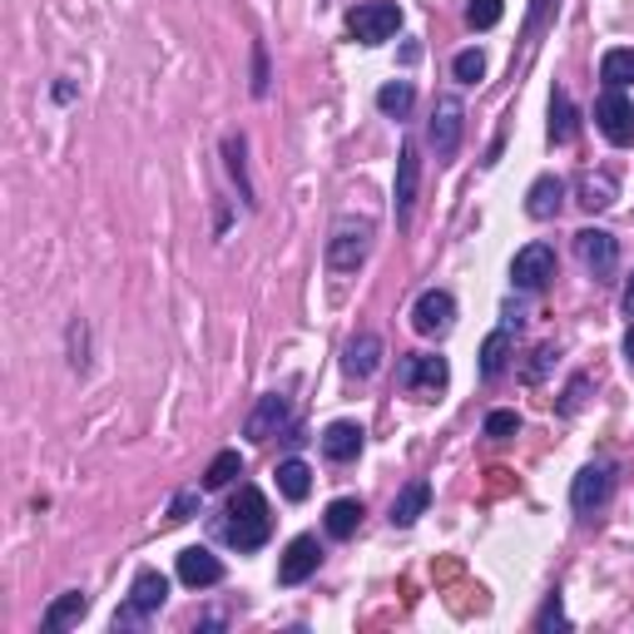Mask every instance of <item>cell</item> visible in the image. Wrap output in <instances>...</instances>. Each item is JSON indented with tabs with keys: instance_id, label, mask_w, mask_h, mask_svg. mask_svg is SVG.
<instances>
[{
	"instance_id": "obj_30",
	"label": "cell",
	"mask_w": 634,
	"mask_h": 634,
	"mask_svg": "<svg viewBox=\"0 0 634 634\" xmlns=\"http://www.w3.org/2000/svg\"><path fill=\"white\" fill-rule=\"evenodd\" d=\"M501 15H505V0H471V5H466L471 31H491V25H501Z\"/></svg>"
},
{
	"instance_id": "obj_15",
	"label": "cell",
	"mask_w": 634,
	"mask_h": 634,
	"mask_svg": "<svg viewBox=\"0 0 634 634\" xmlns=\"http://www.w3.org/2000/svg\"><path fill=\"white\" fill-rule=\"evenodd\" d=\"M362 436H367V431L357 427V421H333V427L323 431V456H327V462H337V466L352 462V456L362 452Z\"/></svg>"
},
{
	"instance_id": "obj_21",
	"label": "cell",
	"mask_w": 634,
	"mask_h": 634,
	"mask_svg": "<svg viewBox=\"0 0 634 634\" xmlns=\"http://www.w3.org/2000/svg\"><path fill=\"white\" fill-rule=\"evenodd\" d=\"M357 526H362V501L343 495V501L327 505V536H333V540H347Z\"/></svg>"
},
{
	"instance_id": "obj_8",
	"label": "cell",
	"mask_w": 634,
	"mask_h": 634,
	"mask_svg": "<svg viewBox=\"0 0 634 634\" xmlns=\"http://www.w3.org/2000/svg\"><path fill=\"white\" fill-rule=\"evenodd\" d=\"M610 491H614V466L610 462H590L581 476H575V486H570V501H575L581 516H595V511L610 501Z\"/></svg>"
},
{
	"instance_id": "obj_27",
	"label": "cell",
	"mask_w": 634,
	"mask_h": 634,
	"mask_svg": "<svg viewBox=\"0 0 634 634\" xmlns=\"http://www.w3.org/2000/svg\"><path fill=\"white\" fill-rule=\"evenodd\" d=\"M234 476H243V456H238V452H218L214 462H208V471H204V486H208V491H218V486H228Z\"/></svg>"
},
{
	"instance_id": "obj_1",
	"label": "cell",
	"mask_w": 634,
	"mask_h": 634,
	"mask_svg": "<svg viewBox=\"0 0 634 634\" xmlns=\"http://www.w3.org/2000/svg\"><path fill=\"white\" fill-rule=\"evenodd\" d=\"M273 530V516H268V501H263L259 486H238L234 501H228V526L224 536L234 540L238 550H259Z\"/></svg>"
},
{
	"instance_id": "obj_24",
	"label": "cell",
	"mask_w": 634,
	"mask_h": 634,
	"mask_svg": "<svg viewBox=\"0 0 634 634\" xmlns=\"http://www.w3.org/2000/svg\"><path fill=\"white\" fill-rule=\"evenodd\" d=\"M600 80L610 89H624V85H634V50H605V60H600Z\"/></svg>"
},
{
	"instance_id": "obj_20",
	"label": "cell",
	"mask_w": 634,
	"mask_h": 634,
	"mask_svg": "<svg viewBox=\"0 0 634 634\" xmlns=\"http://www.w3.org/2000/svg\"><path fill=\"white\" fill-rule=\"evenodd\" d=\"M89 610V595L85 590H65L60 595V600L50 605V610H45V620H40V630L45 634H55V630H65V624H75L80 614Z\"/></svg>"
},
{
	"instance_id": "obj_33",
	"label": "cell",
	"mask_w": 634,
	"mask_h": 634,
	"mask_svg": "<svg viewBox=\"0 0 634 634\" xmlns=\"http://www.w3.org/2000/svg\"><path fill=\"white\" fill-rule=\"evenodd\" d=\"M565 624V614H560V595H550V605L540 610V630H560Z\"/></svg>"
},
{
	"instance_id": "obj_10",
	"label": "cell",
	"mask_w": 634,
	"mask_h": 634,
	"mask_svg": "<svg viewBox=\"0 0 634 634\" xmlns=\"http://www.w3.org/2000/svg\"><path fill=\"white\" fill-rule=\"evenodd\" d=\"M575 253H581V263L595 278H610L614 263H620V243H614V234H605V228H581V234H575Z\"/></svg>"
},
{
	"instance_id": "obj_28",
	"label": "cell",
	"mask_w": 634,
	"mask_h": 634,
	"mask_svg": "<svg viewBox=\"0 0 634 634\" xmlns=\"http://www.w3.org/2000/svg\"><path fill=\"white\" fill-rule=\"evenodd\" d=\"M505 352H511V337H505V327H501V333H491V337H486V347H481V372L486 376H501Z\"/></svg>"
},
{
	"instance_id": "obj_3",
	"label": "cell",
	"mask_w": 634,
	"mask_h": 634,
	"mask_svg": "<svg viewBox=\"0 0 634 634\" xmlns=\"http://www.w3.org/2000/svg\"><path fill=\"white\" fill-rule=\"evenodd\" d=\"M397 31H402V5H392V0H367V5L347 11V35L357 45H382Z\"/></svg>"
},
{
	"instance_id": "obj_12",
	"label": "cell",
	"mask_w": 634,
	"mask_h": 634,
	"mask_svg": "<svg viewBox=\"0 0 634 634\" xmlns=\"http://www.w3.org/2000/svg\"><path fill=\"white\" fill-rule=\"evenodd\" d=\"M292 421V407H288V397L283 392H268V397L253 407V417H248V441H268V436H278L283 427Z\"/></svg>"
},
{
	"instance_id": "obj_35",
	"label": "cell",
	"mask_w": 634,
	"mask_h": 634,
	"mask_svg": "<svg viewBox=\"0 0 634 634\" xmlns=\"http://www.w3.org/2000/svg\"><path fill=\"white\" fill-rule=\"evenodd\" d=\"M624 312L634 318V278H630V288H624Z\"/></svg>"
},
{
	"instance_id": "obj_31",
	"label": "cell",
	"mask_w": 634,
	"mask_h": 634,
	"mask_svg": "<svg viewBox=\"0 0 634 634\" xmlns=\"http://www.w3.org/2000/svg\"><path fill=\"white\" fill-rule=\"evenodd\" d=\"M516 431H521V417H516V411H491V417H486V436L505 441V436H516Z\"/></svg>"
},
{
	"instance_id": "obj_13",
	"label": "cell",
	"mask_w": 634,
	"mask_h": 634,
	"mask_svg": "<svg viewBox=\"0 0 634 634\" xmlns=\"http://www.w3.org/2000/svg\"><path fill=\"white\" fill-rule=\"evenodd\" d=\"M417 183H421V159L411 144H402L397 154V189H392V199H397V224H411V208H417Z\"/></svg>"
},
{
	"instance_id": "obj_9",
	"label": "cell",
	"mask_w": 634,
	"mask_h": 634,
	"mask_svg": "<svg viewBox=\"0 0 634 634\" xmlns=\"http://www.w3.org/2000/svg\"><path fill=\"white\" fill-rule=\"evenodd\" d=\"M595 124L610 144H634V105L620 95V89H605L595 99Z\"/></svg>"
},
{
	"instance_id": "obj_22",
	"label": "cell",
	"mask_w": 634,
	"mask_h": 634,
	"mask_svg": "<svg viewBox=\"0 0 634 634\" xmlns=\"http://www.w3.org/2000/svg\"><path fill=\"white\" fill-rule=\"evenodd\" d=\"M411 105H417V89H411L407 80H392V85L376 89V109H382V115H392V119H407Z\"/></svg>"
},
{
	"instance_id": "obj_16",
	"label": "cell",
	"mask_w": 634,
	"mask_h": 634,
	"mask_svg": "<svg viewBox=\"0 0 634 634\" xmlns=\"http://www.w3.org/2000/svg\"><path fill=\"white\" fill-rule=\"evenodd\" d=\"M164 600H169V581H164L159 570H140V575H134V585H130V605L140 614H159Z\"/></svg>"
},
{
	"instance_id": "obj_11",
	"label": "cell",
	"mask_w": 634,
	"mask_h": 634,
	"mask_svg": "<svg viewBox=\"0 0 634 634\" xmlns=\"http://www.w3.org/2000/svg\"><path fill=\"white\" fill-rule=\"evenodd\" d=\"M318 560H323V546H318V536H298L288 550H283L278 560V581L283 585H302L318 570Z\"/></svg>"
},
{
	"instance_id": "obj_18",
	"label": "cell",
	"mask_w": 634,
	"mask_h": 634,
	"mask_svg": "<svg viewBox=\"0 0 634 634\" xmlns=\"http://www.w3.org/2000/svg\"><path fill=\"white\" fill-rule=\"evenodd\" d=\"M560 204H565V183H560L555 174H546V179L530 183V194H526V214L530 218H555Z\"/></svg>"
},
{
	"instance_id": "obj_19",
	"label": "cell",
	"mask_w": 634,
	"mask_h": 634,
	"mask_svg": "<svg viewBox=\"0 0 634 634\" xmlns=\"http://www.w3.org/2000/svg\"><path fill=\"white\" fill-rule=\"evenodd\" d=\"M427 501H431V486L427 481H411V486H402V495L392 501V526H417V516L427 511Z\"/></svg>"
},
{
	"instance_id": "obj_17",
	"label": "cell",
	"mask_w": 634,
	"mask_h": 634,
	"mask_svg": "<svg viewBox=\"0 0 634 634\" xmlns=\"http://www.w3.org/2000/svg\"><path fill=\"white\" fill-rule=\"evenodd\" d=\"M343 367H347V376H372L376 367H382V337H376V333L352 337V343H347Z\"/></svg>"
},
{
	"instance_id": "obj_14",
	"label": "cell",
	"mask_w": 634,
	"mask_h": 634,
	"mask_svg": "<svg viewBox=\"0 0 634 634\" xmlns=\"http://www.w3.org/2000/svg\"><path fill=\"white\" fill-rule=\"evenodd\" d=\"M179 581L194 585V590H208V585L224 581V565H218L214 550L189 546V550H179Z\"/></svg>"
},
{
	"instance_id": "obj_25",
	"label": "cell",
	"mask_w": 634,
	"mask_h": 634,
	"mask_svg": "<svg viewBox=\"0 0 634 634\" xmlns=\"http://www.w3.org/2000/svg\"><path fill=\"white\" fill-rule=\"evenodd\" d=\"M614 204V179L610 174H585L581 179V208H590V214H600V208Z\"/></svg>"
},
{
	"instance_id": "obj_32",
	"label": "cell",
	"mask_w": 634,
	"mask_h": 634,
	"mask_svg": "<svg viewBox=\"0 0 634 634\" xmlns=\"http://www.w3.org/2000/svg\"><path fill=\"white\" fill-rule=\"evenodd\" d=\"M194 511H199V491H179V495H174V505H169V521L179 526V521H189Z\"/></svg>"
},
{
	"instance_id": "obj_23",
	"label": "cell",
	"mask_w": 634,
	"mask_h": 634,
	"mask_svg": "<svg viewBox=\"0 0 634 634\" xmlns=\"http://www.w3.org/2000/svg\"><path fill=\"white\" fill-rule=\"evenodd\" d=\"M575 140V105H570L565 89L550 95V144H570Z\"/></svg>"
},
{
	"instance_id": "obj_34",
	"label": "cell",
	"mask_w": 634,
	"mask_h": 634,
	"mask_svg": "<svg viewBox=\"0 0 634 634\" xmlns=\"http://www.w3.org/2000/svg\"><path fill=\"white\" fill-rule=\"evenodd\" d=\"M624 362H630V372H634V318H630V333H624Z\"/></svg>"
},
{
	"instance_id": "obj_7",
	"label": "cell",
	"mask_w": 634,
	"mask_h": 634,
	"mask_svg": "<svg viewBox=\"0 0 634 634\" xmlns=\"http://www.w3.org/2000/svg\"><path fill=\"white\" fill-rule=\"evenodd\" d=\"M462 124H466L462 99H456V95H441L436 109H431V124H427L431 149H436L441 159H452V154H456V144H462Z\"/></svg>"
},
{
	"instance_id": "obj_26",
	"label": "cell",
	"mask_w": 634,
	"mask_h": 634,
	"mask_svg": "<svg viewBox=\"0 0 634 634\" xmlns=\"http://www.w3.org/2000/svg\"><path fill=\"white\" fill-rule=\"evenodd\" d=\"M278 491L288 495V501H302V495L312 491V471H308V462H283V466H278Z\"/></svg>"
},
{
	"instance_id": "obj_29",
	"label": "cell",
	"mask_w": 634,
	"mask_h": 634,
	"mask_svg": "<svg viewBox=\"0 0 634 634\" xmlns=\"http://www.w3.org/2000/svg\"><path fill=\"white\" fill-rule=\"evenodd\" d=\"M452 75L462 80V85H481V80H486V55L481 50H462L452 60Z\"/></svg>"
},
{
	"instance_id": "obj_4",
	"label": "cell",
	"mask_w": 634,
	"mask_h": 634,
	"mask_svg": "<svg viewBox=\"0 0 634 634\" xmlns=\"http://www.w3.org/2000/svg\"><path fill=\"white\" fill-rule=\"evenodd\" d=\"M397 376H402V387H407L411 397L431 402V397H441V392H446V382H452V367H446V357L417 352V357H407V362H402Z\"/></svg>"
},
{
	"instance_id": "obj_5",
	"label": "cell",
	"mask_w": 634,
	"mask_h": 634,
	"mask_svg": "<svg viewBox=\"0 0 634 634\" xmlns=\"http://www.w3.org/2000/svg\"><path fill=\"white\" fill-rule=\"evenodd\" d=\"M550 278H555V248L550 243H526L516 259H511V283H516L521 292H540Z\"/></svg>"
},
{
	"instance_id": "obj_6",
	"label": "cell",
	"mask_w": 634,
	"mask_h": 634,
	"mask_svg": "<svg viewBox=\"0 0 634 634\" xmlns=\"http://www.w3.org/2000/svg\"><path fill=\"white\" fill-rule=\"evenodd\" d=\"M456 323V298L446 288H427L417 298V308H411V327H417L421 337H441V333H452Z\"/></svg>"
},
{
	"instance_id": "obj_2",
	"label": "cell",
	"mask_w": 634,
	"mask_h": 634,
	"mask_svg": "<svg viewBox=\"0 0 634 634\" xmlns=\"http://www.w3.org/2000/svg\"><path fill=\"white\" fill-rule=\"evenodd\" d=\"M372 238H376V224L367 214H343L333 224V234H327V263H333L337 273H357L367 263V253H372Z\"/></svg>"
}]
</instances>
